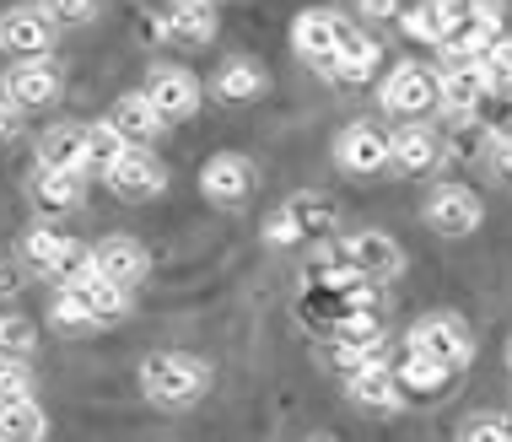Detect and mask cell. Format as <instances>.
Here are the masks:
<instances>
[{
	"label": "cell",
	"mask_w": 512,
	"mask_h": 442,
	"mask_svg": "<svg viewBox=\"0 0 512 442\" xmlns=\"http://www.w3.org/2000/svg\"><path fill=\"white\" fill-rule=\"evenodd\" d=\"M205 389H211V372H205L200 356L157 351L141 362V394L162 410H189L195 399H205Z\"/></svg>",
	"instance_id": "6da1fadb"
},
{
	"label": "cell",
	"mask_w": 512,
	"mask_h": 442,
	"mask_svg": "<svg viewBox=\"0 0 512 442\" xmlns=\"http://www.w3.org/2000/svg\"><path fill=\"white\" fill-rule=\"evenodd\" d=\"M405 351L437 362L442 372H459V367L475 362V340H469L464 319H453V313H426V319H415L410 335H405Z\"/></svg>",
	"instance_id": "7a4b0ae2"
},
{
	"label": "cell",
	"mask_w": 512,
	"mask_h": 442,
	"mask_svg": "<svg viewBox=\"0 0 512 442\" xmlns=\"http://www.w3.org/2000/svg\"><path fill=\"white\" fill-rule=\"evenodd\" d=\"M22 259L33 270H44L49 281H60V286H76V281H87L92 275V248L87 243H76V238H65V232H54V227H33L22 238Z\"/></svg>",
	"instance_id": "3957f363"
},
{
	"label": "cell",
	"mask_w": 512,
	"mask_h": 442,
	"mask_svg": "<svg viewBox=\"0 0 512 442\" xmlns=\"http://www.w3.org/2000/svg\"><path fill=\"white\" fill-rule=\"evenodd\" d=\"M496 44H502V6H453V27L437 49L453 65H480Z\"/></svg>",
	"instance_id": "277c9868"
},
{
	"label": "cell",
	"mask_w": 512,
	"mask_h": 442,
	"mask_svg": "<svg viewBox=\"0 0 512 442\" xmlns=\"http://www.w3.org/2000/svg\"><path fill=\"white\" fill-rule=\"evenodd\" d=\"M329 232H335V205L324 195H292L270 216L265 238L270 243H318V238H329Z\"/></svg>",
	"instance_id": "5b68a950"
},
{
	"label": "cell",
	"mask_w": 512,
	"mask_h": 442,
	"mask_svg": "<svg viewBox=\"0 0 512 442\" xmlns=\"http://www.w3.org/2000/svg\"><path fill=\"white\" fill-rule=\"evenodd\" d=\"M141 98L151 103V114L162 124H178L200 108V81H195V71H184V65H151Z\"/></svg>",
	"instance_id": "8992f818"
},
{
	"label": "cell",
	"mask_w": 512,
	"mask_h": 442,
	"mask_svg": "<svg viewBox=\"0 0 512 442\" xmlns=\"http://www.w3.org/2000/svg\"><path fill=\"white\" fill-rule=\"evenodd\" d=\"M345 270L356 275V281H394L399 270H405V248H399L389 232H378V227H367V232H351L345 238Z\"/></svg>",
	"instance_id": "52a82bcc"
},
{
	"label": "cell",
	"mask_w": 512,
	"mask_h": 442,
	"mask_svg": "<svg viewBox=\"0 0 512 442\" xmlns=\"http://www.w3.org/2000/svg\"><path fill=\"white\" fill-rule=\"evenodd\" d=\"M378 103L389 108V114H426V108L437 103V71L421 60H399L394 71L383 76Z\"/></svg>",
	"instance_id": "ba28073f"
},
{
	"label": "cell",
	"mask_w": 512,
	"mask_h": 442,
	"mask_svg": "<svg viewBox=\"0 0 512 442\" xmlns=\"http://www.w3.org/2000/svg\"><path fill=\"white\" fill-rule=\"evenodd\" d=\"M421 216H426V227H432V232H442V238H469L486 211H480L475 189H464V184H437L432 195H426Z\"/></svg>",
	"instance_id": "9c48e42d"
},
{
	"label": "cell",
	"mask_w": 512,
	"mask_h": 442,
	"mask_svg": "<svg viewBox=\"0 0 512 442\" xmlns=\"http://www.w3.org/2000/svg\"><path fill=\"white\" fill-rule=\"evenodd\" d=\"M151 270V254L141 238H124V232H114V238H103L98 248H92V275L108 286H119V292H130V286H141Z\"/></svg>",
	"instance_id": "30bf717a"
},
{
	"label": "cell",
	"mask_w": 512,
	"mask_h": 442,
	"mask_svg": "<svg viewBox=\"0 0 512 442\" xmlns=\"http://www.w3.org/2000/svg\"><path fill=\"white\" fill-rule=\"evenodd\" d=\"M60 98V71H54V60H17L6 76H0V103H11L22 114V108H49Z\"/></svg>",
	"instance_id": "8fae6325"
},
{
	"label": "cell",
	"mask_w": 512,
	"mask_h": 442,
	"mask_svg": "<svg viewBox=\"0 0 512 442\" xmlns=\"http://www.w3.org/2000/svg\"><path fill=\"white\" fill-rule=\"evenodd\" d=\"M0 49L17 54V60H49V49H54V22L44 17V6L0 11Z\"/></svg>",
	"instance_id": "7c38bea8"
},
{
	"label": "cell",
	"mask_w": 512,
	"mask_h": 442,
	"mask_svg": "<svg viewBox=\"0 0 512 442\" xmlns=\"http://www.w3.org/2000/svg\"><path fill=\"white\" fill-rule=\"evenodd\" d=\"M254 162L243 157V151H216L211 162L200 168V195L211 205H243L254 195Z\"/></svg>",
	"instance_id": "4fadbf2b"
},
{
	"label": "cell",
	"mask_w": 512,
	"mask_h": 442,
	"mask_svg": "<svg viewBox=\"0 0 512 442\" xmlns=\"http://www.w3.org/2000/svg\"><path fill=\"white\" fill-rule=\"evenodd\" d=\"M108 189H114L119 200H151V195H162L168 189V168L157 162V151H124V157L108 168V178H103Z\"/></svg>",
	"instance_id": "5bb4252c"
},
{
	"label": "cell",
	"mask_w": 512,
	"mask_h": 442,
	"mask_svg": "<svg viewBox=\"0 0 512 442\" xmlns=\"http://www.w3.org/2000/svg\"><path fill=\"white\" fill-rule=\"evenodd\" d=\"M335 162L340 173H356V178H372L389 168V135L372 130V124H345L335 135Z\"/></svg>",
	"instance_id": "9a60e30c"
},
{
	"label": "cell",
	"mask_w": 512,
	"mask_h": 442,
	"mask_svg": "<svg viewBox=\"0 0 512 442\" xmlns=\"http://www.w3.org/2000/svg\"><path fill=\"white\" fill-rule=\"evenodd\" d=\"M340 33H345V17H335V11H302V17L292 22V44L308 65H318V71H329L340 54Z\"/></svg>",
	"instance_id": "2e32d148"
},
{
	"label": "cell",
	"mask_w": 512,
	"mask_h": 442,
	"mask_svg": "<svg viewBox=\"0 0 512 442\" xmlns=\"http://www.w3.org/2000/svg\"><path fill=\"white\" fill-rule=\"evenodd\" d=\"M378 60H383L378 38L345 22V33H340V54H335V65H329L324 76H329V81H340V87H356V81H367L372 71H378Z\"/></svg>",
	"instance_id": "e0dca14e"
},
{
	"label": "cell",
	"mask_w": 512,
	"mask_h": 442,
	"mask_svg": "<svg viewBox=\"0 0 512 442\" xmlns=\"http://www.w3.org/2000/svg\"><path fill=\"white\" fill-rule=\"evenodd\" d=\"M216 6H205V0H173L168 11H162V33L173 38V44H184V49H200V44H211L216 38Z\"/></svg>",
	"instance_id": "ac0fdd59"
},
{
	"label": "cell",
	"mask_w": 512,
	"mask_h": 442,
	"mask_svg": "<svg viewBox=\"0 0 512 442\" xmlns=\"http://www.w3.org/2000/svg\"><path fill=\"white\" fill-rule=\"evenodd\" d=\"M108 124H114V135L135 151H151V141L162 135V119L151 114V103L141 98V92H124V98L108 108Z\"/></svg>",
	"instance_id": "d6986e66"
},
{
	"label": "cell",
	"mask_w": 512,
	"mask_h": 442,
	"mask_svg": "<svg viewBox=\"0 0 512 442\" xmlns=\"http://www.w3.org/2000/svg\"><path fill=\"white\" fill-rule=\"evenodd\" d=\"M60 292H71V302L87 313V324H114V319L130 313V292L98 281V275H87V281H76V286H60Z\"/></svg>",
	"instance_id": "ffe728a7"
},
{
	"label": "cell",
	"mask_w": 512,
	"mask_h": 442,
	"mask_svg": "<svg viewBox=\"0 0 512 442\" xmlns=\"http://www.w3.org/2000/svg\"><path fill=\"white\" fill-rule=\"evenodd\" d=\"M437 103L448 108V114H475V108L486 103V76H480V65H448V71H437Z\"/></svg>",
	"instance_id": "44dd1931"
},
{
	"label": "cell",
	"mask_w": 512,
	"mask_h": 442,
	"mask_svg": "<svg viewBox=\"0 0 512 442\" xmlns=\"http://www.w3.org/2000/svg\"><path fill=\"white\" fill-rule=\"evenodd\" d=\"M345 394H351L362 410H394L399 399H405V394H399V378H394L389 362H372V367H362V372H351V378H345Z\"/></svg>",
	"instance_id": "7402d4cb"
},
{
	"label": "cell",
	"mask_w": 512,
	"mask_h": 442,
	"mask_svg": "<svg viewBox=\"0 0 512 442\" xmlns=\"http://www.w3.org/2000/svg\"><path fill=\"white\" fill-rule=\"evenodd\" d=\"M389 162L399 173H432L437 168V135L426 124H405L389 135Z\"/></svg>",
	"instance_id": "603a6c76"
},
{
	"label": "cell",
	"mask_w": 512,
	"mask_h": 442,
	"mask_svg": "<svg viewBox=\"0 0 512 442\" xmlns=\"http://www.w3.org/2000/svg\"><path fill=\"white\" fill-rule=\"evenodd\" d=\"M124 146L119 135H114V124L108 119H98V124H81V173H98V178H108V168L124 157Z\"/></svg>",
	"instance_id": "cb8c5ba5"
},
{
	"label": "cell",
	"mask_w": 512,
	"mask_h": 442,
	"mask_svg": "<svg viewBox=\"0 0 512 442\" xmlns=\"http://www.w3.org/2000/svg\"><path fill=\"white\" fill-rule=\"evenodd\" d=\"M27 189H33V205H38L44 216H65V211H76V205H81V178H76V173H49V168H38Z\"/></svg>",
	"instance_id": "d4e9b609"
},
{
	"label": "cell",
	"mask_w": 512,
	"mask_h": 442,
	"mask_svg": "<svg viewBox=\"0 0 512 442\" xmlns=\"http://www.w3.org/2000/svg\"><path fill=\"white\" fill-rule=\"evenodd\" d=\"M38 168L81 178V124H54V130H44V141H38Z\"/></svg>",
	"instance_id": "484cf974"
},
{
	"label": "cell",
	"mask_w": 512,
	"mask_h": 442,
	"mask_svg": "<svg viewBox=\"0 0 512 442\" xmlns=\"http://www.w3.org/2000/svg\"><path fill=\"white\" fill-rule=\"evenodd\" d=\"M265 92V65L259 60H227L216 71V98H227V103H248V98H259Z\"/></svg>",
	"instance_id": "4316f807"
},
{
	"label": "cell",
	"mask_w": 512,
	"mask_h": 442,
	"mask_svg": "<svg viewBox=\"0 0 512 442\" xmlns=\"http://www.w3.org/2000/svg\"><path fill=\"white\" fill-rule=\"evenodd\" d=\"M44 437H49V416L38 410V399L0 405V442H44Z\"/></svg>",
	"instance_id": "83f0119b"
},
{
	"label": "cell",
	"mask_w": 512,
	"mask_h": 442,
	"mask_svg": "<svg viewBox=\"0 0 512 442\" xmlns=\"http://www.w3.org/2000/svg\"><path fill=\"white\" fill-rule=\"evenodd\" d=\"M335 351H345V356H378V345H383V324L372 319V308L367 313H345L340 319V329H335Z\"/></svg>",
	"instance_id": "f1b7e54d"
},
{
	"label": "cell",
	"mask_w": 512,
	"mask_h": 442,
	"mask_svg": "<svg viewBox=\"0 0 512 442\" xmlns=\"http://www.w3.org/2000/svg\"><path fill=\"white\" fill-rule=\"evenodd\" d=\"M453 27V6H442V0H421L415 11H405V33L415 44H442Z\"/></svg>",
	"instance_id": "f546056e"
},
{
	"label": "cell",
	"mask_w": 512,
	"mask_h": 442,
	"mask_svg": "<svg viewBox=\"0 0 512 442\" xmlns=\"http://www.w3.org/2000/svg\"><path fill=\"white\" fill-rule=\"evenodd\" d=\"M394 378H399V394H442V383H448V372H442L437 362H426V356H410L405 351V362L394 367Z\"/></svg>",
	"instance_id": "4dcf8cb0"
},
{
	"label": "cell",
	"mask_w": 512,
	"mask_h": 442,
	"mask_svg": "<svg viewBox=\"0 0 512 442\" xmlns=\"http://www.w3.org/2000/svg\"><path fill=\"white\" fill-rule=\"evenodd\" d=\"M33 345H38V329L27 319H0V362H22L27 367Z\"/></svg>",
	"instance_id": "1f68e13d"
},
{
	"label": "cell",
	"mask_w": 512,
	"mask_h": 442,
	"mask_svg": "<svg viewBox=\"0 0 512 442\" xmlns=\"http://www.w3.org/2000/svg\"><path fill=\"white\" fill-rule=\"evenodd\" d=\"M480 76H486V92L496 98H512V38H502L486 60H480Z\"/></svg>",
	"instance_id": "d6a6232c"
},
{
	"label": "cell",
	"mask_w": 512,
	"mask_h": 442,
	"mask_svg": "<svg viewBox=\"0 0 512 442\" xmlns=\"http://www.w3.org/2000/svg\"><path fill=\"white\" fill-rule=\"evenodd\" d=\"M459 442H512V421H502V416H469L459 426Z\"/></svg>",
	"instance_id": "836d02e7"
},
{
	"label": "cell",
	"mask_w": 512,
	"mask_h": 442,
	"mask_svg": "<svg viewBox=\"0 0 512 442\" xmlns=\"http://www.w3.org/2000/svg\"><path fill=\"white\" fill-rule=\"evenodd\" d=\"M17 399H33V372L22 362H0V405H17Z\"/></svg>",
	"instance_id": "e575fe53"
},
{
	"label": "cell",
	"mask_w": 512,
	"mask_h": 442,
	"mask_svg": "<svg viewBox=\"0 0 512 442\" xmlns=\"http://www.w3.org/2000/svg\"><path fill=\"white\" fill-rule=\"evenodd\" d=\"M44 17L54 22V27H60V22H92V17H98V6H92V0H54V6H44Z\"/></svg>",
	"instance_id": "d590c367"
},
{
	"label": "cell",
	"mask_w": 512,
	"mask_h": 442,
	"mask_svg": "<svg viewBox=\"0 0 512 442\" xmlns=\"http://www.w3.org/2000/svg\"><path fill=\"white\" fill-rule=\"evenodd\" d=\"M491 173L512 189V135H496L491 141Z\"/></svg>",
	"instance_id": "8d00e7d4"
},
{
	"label": "cell",
	"mask_w": 512,
	"mask_h": 442,
	"mask_svg": "<svg viewBox=\"0 0 512 442\" xmlns=\"http://www.w3.org/2000/svg\"><path fill=\"white\" fill-rule=\"evenodd\" d=\"M17 130H22V114L11 103H0V141H17Z\"/></svg>",
	"instance_id": "74e56055"
},
{
	"label": "cell",
	"mask_w": 512,
	"mask_h": 442,
	"mask_svg": "<svg viewBox=\"0 0 512 442\" xmlns=\"http://www.w3.org/2000/svg\"><path fill=\"white\" fill-rule=\"evenodd\" d=\"M0 297H17V270L0 265Z\"/></svg>",
	"instance_id": "f35d334b"
},
{
	"label": "cell",
	"mask_w": 512,
	"mask_h": 442,
	"mask_svg": "<svg viewBox=\"0 0 512 442\" xmlns=\"http://www.w3.org/2000/svg\"><path fill=\"white\" fill-rule=\"evenodd\" d=\"M302 442H335V437H302Z\"/></svg>",
	"instance_id": "ab89813d"
},
{
	"label": "cell",
	"mask_w": 512,
	"mask_h": 442,
	"mask_svg": "<svg viewBox=\"0 0 512 442\" xmlns=\"http://www.w3.org/2000/svg\"><path fill=\"white\" fill-rule=\"evenodd\" d=\"M507 367H512V340H507Z\"/></svg>",
	"instance_id": "60d3db41"
}]
</instances>
